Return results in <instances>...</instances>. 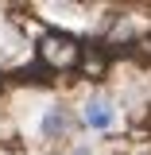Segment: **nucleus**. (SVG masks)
Here are the masks:
<instances>
[{
    "label": "nucleus",
    "instance_id": "obj_1",
    "mask_svg": "<svg viewBox=\"0 0 151 155\" xmlns=\"http://www.w3.org/2000/svg\"><path fill=\"white\" fill-rule=\"evenodd\" d=\"M39 58L51 70H70L77 58H81V47L70 35H62V31H47V35L39 39Z\"/></svg>",
    "mask_w": 151,
    "mask_h": 155
},
{
    "label": "nucleus",
    "instance_id": "obj_2",
    "mask_svg": "<svg viewBox=\"0 0 151 155\" xmlns=\"http://www.w3.org/2000/svg\"><path fill=\"white\" fill-rule=\"evenodd\" d=\"M81 120H85V128H97V132H105V128H113V105H109V97H89L85 105H81Z\"/></svg>",
    "mask_w": 151,
    "mask_h": 155
},
{
    "label": "nucleus",
    "instance_id": "obj_3",
    "mask_svg": "<svg viewBox=\"0 0 151 155\" xmlns=\"http://www.w3.org/2000/svg\"><path fill=\"white\" fill-rule=\"evenodd\" d=\"M70 124H74L70 113H66V109H58V105H51V109L43 113V120H39V132L47 136V140H62V136L70 132Z\"/></svg>",
    "mask_w": 151,
    "mask_h": 155
},
{
    "label": "nucleus",
    "instance_id": "obj_4",
    "mask_svg": "<svg viewBox=\"0 0 151 155\" xmlns=\"http://www.w3.org/2000/svg\"><path fill=\"white\" fill-rule=\"evenodd\" d=\"M74 155H89V151H85V147H81V151H74Z\"/></svg>",
    "mask_w": 151,
    "mask_h": 155
}]
</instances>
